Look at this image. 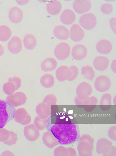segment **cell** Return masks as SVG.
<instances>
[{
    "mask_svg": "<svg viewBox=\"0 0 116 156\" xmlns=\"http://www.w3.org/2000/svg\"><path fill=\"white\" fill-rule=\"evenodd\" d=\"M50 130L61 145L73 143L78 137L77 126L73 124H55L51 127Z\"/></svg>",
    "mask_w": 116,
    "mask_h": 156,
    "instance_id": "6da1fadb",
    "label": "cell"
},
{
    "mask_svg": "<svg viewBox=\"0 0 116 156\" xmlns=\"http://www.w3.org/2000/svg\"><path fill=\"white\" fill-rule=\"evenodd\" d=\"M15 110L6 101L0 99V129L13 118Z\"/></svg>",
    "mask_w": 116,
    "mask_h": 156,
    "instance_id": "7a4b0ae2",
    "label": "cell"
},
{
    "mask_svg": "<svg viewBox=\"0 0 116 156\" xmlns=\"http://www.w3.org/2000/svg\"><path fill=\"white\" fill-rule=\"evenodd\" d=\"M27 100L26 95L21 91H18L12 95H8L6 98L7 102L14 107L25 104Z\"/></svg>",
    "mask_w": 116,
    "mask_h": 156,
    "instance_id": "3957f363",
    "label": "cell"
},
{
    "mask_svg": "<svg viewBox=\"0 0 116 156\" xmlns=\"http://www.w3.org/2000/svg\"><path fill=\"white\" fill-rule=\"evenodd\" d=\"M79 22L84 29L89 30L95 27L97 23V20L93 14L88 13L83 15L80 17Z\"/></svg>",
    "mask_w": 116,
    "mask_h": 156,
    "instance_id": "277c9868",
    "label": "cell"
},
{
    "mask_svg": "<svg viewBox=\"0 0 116 156\" xmlns=\"http://www.w3.org/2000/svg\"><path fill=\"white\" fill-rule=\"evenodd\" d=\"M70 48L69 44L65 42H61L58 44L54 50L55 56L59 60H64L69 56Z\"/></svg>",
    "mask_w": 116,
    "mask_h": 156,
    "instance_id": "5b68a950",
    "label": "cell"
},
{
    "mask_svg": "<svg viewBox=\"0 0 116 156\" xmlns=\"http://www.w3.org/2000/svg\"><path fill=\"white\" fill-rule=\"evenodd\" d=\"M13 118L15 122L23 125L29 124L31 120L29 113L23 107H20L15 110Z\"/></svg>",
    "mask_w": 116,
    "mask_h": 156,
    "instance_id": "8992f818",
    "label": "cell"
},
{
    "mask_svg": "<svg viewBox=\"0 0 116 156\" xmlns=\"http://www.w3.org/2000/svg\"><path fill=\"white\" fill-rule=\"evenodd\" d=\"M111 81L110 78L105 75H100L97 77L94 83L95 89L100 92L108 91L110 88Z\"/></svg>",
    "mask_w": 116,
    "mask_h": 156,
    "instance_id": "52a82bcc",
    "label": "cell"
},
{
    "mask_svg": "<svg viewBox=\"0 0 116 156\" xmlns=\"http://www.w3.org/2000/svg\"><path fill=\"white\" fill-rule=\"evenodd\" d=\"M92 88L91 85L86 82H83L79 84L77 87L76 93L77 98L83 100L88 97L91 93Z\"/></svg>",
    "mask_w": 116,
    "mask_h": 156,
    "instance_id": "ba28073f",
    "label": "cell"
},
{
    "mask_svg": "<svg viewBox=\"0 0 116 156\" xmlns=\"http://www.w3.org/2000/svg\"><path fill=\"white\" fill-rule=\"evenodd\" d=\"M90 1L87 0H75L72 3L74 10L77 13L83 14L89 11L91 8Z\"/></svg>",
    "mask_w": 116,
    "mask_h": 156,
    "instance_id": "9c48e42d",
    "label": "cell"
},
{
    "mask_svg": "<svg viewBox=\"0 0 116 156\" xmlns=\"http://www.w3.org/2000/svg\"><path fill=\"white\" fill-rule=\"evenodd\" d=\"M23 134L26 138L30 141L36 140L40 136L39 130L33 124H30L24 127Z\"/></svg>",
    "mask_w": 116,
    "mask_h": 156,
    "instance_id": "30bf717a",
    "label": "cell"
},
{
    "mask_svg": "<svg viewBox=\"0 0 116 156\" xmlns=\"http://www.w3.org/2000/svg\"><path fill=\"white\" fill-rule=\"evenodd\" d=\"M85 33L79 25L75 23L71 26L70 31L69 35L71 39L75 42H79L84 38Z\"/></svg>",
    "mask_w": 116,
    "mask_h": 156,
    "instance_id": "8fae6325",
    "label": "cell"
},
{
    "mask_svg": "<svg viewBox=\"0 0 116 156\" xmlns=\"http://www.w3.org/2000/svg\"><path fill=\"white\" fill-rule=\"evenodd\" d=\"M87 53L86 47L82 44L74 45L72 48L71 55L72 58L77 60H80L84 58Z\"/></svg>",
    "mask_w": 116,
    "mask_h": 156,
    "instance_id": "7c38bea8",
    "label": "cell"
},
{
    "mask_svg": "<svg viewBox=\"0 0 116 156\" xmlns=\"http://www.w3.org/2000/svg\"><path fill=\"white\" fill-rule=\"evenodd\" d=\"M7 47L9 51L12 54L19 53L22 47L21 39L17 36H13L8 42Z\"/></svg>",
    "mask_w": 116,
    "mask_h": 156,
    "instance_id": "4fadbf2b",
    "label": "cell"
},
{
    "mask_svg": "<svg viewBox=\"0 0 116 156\" xmlns=\"http://www.w3.org/2000/svg\"><path fill=\"white\" fill-rule=\"evenodd\" d=\"M57 80L61 82L69 79L72 75V72L67 66L62 65L58 68L55 72Z\"/></svg>",
    "mask_w": 116,
    "mask_h": 156,
    "instance_id": "5bb4252c",
    "label": "cell"
},
{
    "mask_svg": "<svg viewBox=\"0 0 116 156\" xmlns=\"http://www.w3.org/2000/svg\"><path fill=\"white\" fill-rule=\"evenodd\" d=\"M23 15L21 10L16 6L11 8L8 12V17L10 20L14 23H19L22 20Z\"/></svg>",
    "mask_w": 116,
    "mask_h": 156,
    "instance_id": "9a60e30c",
    "label": "cell"
},
{
    "mask_svg": "<svg viewBox=\"0 0 116 156\" xmlns=\"http://www.w3.org/2000/svg\"><path fill=\"white\" fill-rule=\"evenodd\" d=\"M96 49L100 53L106 54L109 53L112 49L111 42L106 39H103L99 41L96 44Z\"/></svg>",
    "mask_w": 116,
    "mask_h": 156,
    "instance_id": "2e32d148",
    "label": "cell"
},
{
    "mask_svg": "<svg viewBox=\"0 0 116 156\" xmlns=\"http://www.w3.org/2000/svg\"><path fill=\"white\" fill-rule=\"evenodd\" d=\"M51 107L43 103L38 104L36 107V112L41 119L48 118L51 113Z\"/></svg>",
    "mask_w": 116,
    "mask_h": 156,
    "instance_id": "e0dca14e",
    "label": "cell"
},
{
    "mask_svg": "<svg viewBox=\"0 0 116 156\" xmlns=\"http://www.w3.org/2000/svg\"><path fill=\"white\" fill-rule=\"evenodd\" d=\"M109 61L108 58L104 56H99L96 57L93 61L94 67L97 70L103 71L108 67Z\"/></svg>",
    "mask_w": 116,
    "mask_h": 156,
    "instance_id": "ac0fdd59",
    "label": "cell"
},
{
    "mask_svg": "<svg viewBox=\"0 0 116 156\" xmlns=\"http://www.w3.org/2000/svg\"><path fill=\"white\" fill-rule=\"evenodd\" d=\"M76 19V15L71 10L66 9L62 13L60 16L61 22L66 25H69L72 24Z\"/></svg>",
    "mask_w": 116,
    "mask_h": 156,
    "instance_id": "d6986e66",
    "label": "cell"
},
{
    "mask_svg": "<svg viewBox=\"0 0 116 156\" xmlns=\"http://www.w3.org/2000/svg\"><path fill=\"white\" fill-rule=\"evenodd\" d=\"M42 139L44 143L49 148H52L58 144V140L50 131L44 132Z\"/></svg>",
    "mask_w": 116,
    "mask_h": 156,
    "instance_id": "ffe728a7",
    "label": "cell"
},
{
    "mask_svg": "<svg viewBox=\"0 0 116 156\" xmlns=\"http://www.w3.org/2000/svg\"><path fill=\"white\" fill-rule=\"evenodd\" d=\"M54 35L60 40H66L69 36V31L67 28L63 25H58L54 27L53 30Z\"/></svg>",
    "mask_w": 116,
    "mask_h": 156,
    "instance_id": "44dd1931",
    "label": "cell"
},
{
    "mask_svg": "<svg viewBox=\"0 0 116 156\" xmlns=\"http://www.w3.org/2000/svg\"><path fill=\"white\" fill-rule=\"evenodd\" d=\"M57 60L52 57H48L44 60L41 64V70L44 72H50L54 70L57 67Z\"/></svg>",
    "mask_w": 116,
    "mask_h": 156,
    "instance_id": "7402d4cb",
    "label": "cell"
},
{
    "mask_svg": "<svg viewBox=\"0 0 116 156\" xmlns=\"http://www.w3.org/2000/svg\"><path fill=\"white\" fill-rule=\"evenodd\" d=\"M46 8L49 14L52 15H55L60 12L62 8V5L59 1L53 0L48 3Z\"/></svg>",
    "mask_w": 116,
    "mask_h": 156,
    "instance_id": "603a6c76",
    "label": "cell"
},
{
    "mask_svg": "<svg viewBox=\"0 0 116 156\" xmlns=\"http://www.w3.org/2000/svg\"><path fill=\"white\" fill-rule=\"evenodd\" d=\"M23 41L25 47L28 50L33 49L37 45L36 38L31 33H28L25 35Z\"/></svg>",
    "mask_w": 116,
    "mask_h": 156,
    "instance_id": "cb8c5ba5",
    "label": "cell"
},
{
    "mask_svg": "<svg viewBox=\"0 0 116 156\" xmlns=\"http://www.w3.org/2000/svg\"><path fill=\"white\" fill-rule=\"evenodd\" d=\"M40 81L43 86L46 88H50L53 86L55 83V79L52 74L46 73L41 77Z\"/></svg>",
    "mask_w": 116,
    "mask_h": 156,
    "instance_id": "d4e9b609",
    "label": "cell"
},
{
    "mask_svg": "<svg viewBox=\"0 0 116 156\" xmlns=\"http://www.w3.org/2000/svg\"><path fill=\"white\" fill-rule=\"evenodd\" d=\"M11 34V31L9 27L5 25L0 26V41H7L10 38Z\"/></svg>",
    "mask_w": 116,
    "mask_h": 156,
    "instance_id": "484cf974",
    "label": "cell"
},
{
    "mask_svg": "<svg viewBox=\"0 0 116 156\" xmlns=\"http://www.w3.org/2000/svg\"><path fill=\"white\" fill-rule=\"evenodd\" d=\"M81 74L85 78L89 81H92L95 76V72L93 69L89 65L82 67Z\"/></svg>",
    "mask_w": 116,
    "mask_h": 156,
    "instance_id": "4316f807",
    "label": "cell"
},
{
    "mask_svg": "<svg viewBox=\"0 0 116 156\" xmlns=\"http://www.w3.org/2000/svg\"><path fill=\"white\" fill-rule=\"evenodd\" d=\"M33 124L39 130H44L48 125V118L41 119L37 115L35 118Z\"/></svg>",
    "mask_w": 116,
    "mask_h": 156,
    "instance_id": "83f0119b",
    "label": "cell"
},
{
    "mask_svg": "<svg viewBox=\"0 0 116 156\" xmlns=\"http://www.w3.org/2000/svg\"><path fill=\"white\" fill-rule=\"evenodd\" d=\"M71 120L69 117L64 113H60L57 115L55 124H71Z\"/></svg>",
    "mask_w": 116,
    "mask_h": 156,
    "instance_id": "f1b7e54d",
    "label": "cell"
},
{
    "mask_svg": "<svg viewBox=\"0 0 116 156\" xmlns=\"http://www.w3.org/2000/svg\"><path fill=\"white\" fill-rule=\"evenodd\" d=\"M3 90L4 92L8 95L13 94L17 90L13 82L10 81H8L3 84Z\"/></svg>",
    "mask_w": 116,
    "mask_h": 156,
    "instance_id": "f546056e",
    "label": "cell"
},
{
    "mask_svg": "<svg viewBox=\"0 0 116 156\" xmlns=\"http://www.w3.org/2000/svg\"><path fill=\"white\" fill-rule=\"evenodd\" d=\"M57 100L56 96L53 94H49L44 98L42 103L51 107L52 105L56 104Z\"/></svg>",
    "mask_w": 116,
    "mask_h": 156,
    "instance_id": "4dcf8cb0",
    "label": "cell"
},
{
    "mask_svg": "<svg viewBox=\"0 0 116 156\" xmlns=\"http://www.w3.org/2000/svg\"><path fill=\"white\" fill-rule=\"evenodd\" d=\"M10 136L8 139L4 142V143L9 146H12L16 143L18 138L17 134L12 131H10Z\"/></svg>",
    "mask_w": 116,
    "mask_h": 156,
    "instance_id": "1f68e13d",
    "label": "cell"
},
{
    "mask_svg": "<svg viewBox=\"0 0 116 156\" xmlns=\"http://www.w3.org/2000/svg\"><path fill=\"white\" fill-rule=\"evenodd\" d=\"M113 9L112 4L106 3L103 4L101 7L100 10L101 12L106 14L108 15L111 13Z\"/></svg>",
    "mask_w": 116,
    "mask_h": 156,
    "instance_id": "d6a6232c",
    "label": "cell"
},
{
    "mask_svg": "<svg viewBox=\"0 0 116 156\" xmlns=\"http://www.w3.org/2000/svg\"><path fill=\"white\" fill-rule=\"evenodd\" d=\"M111 99L112 97L110 94L105 93L102 96L99 104L100 105H111Z\"/></svg>",
    "mask_w": 116,
    "mask_h": 156,
    "instance_id": "836d02e7",
    "label": "cell"
},
{
    "mask_svg": "<svg viewBox=\"0 0 116 156\" xmlns=\"http://www.w3.org/2000/svg\"><path fill=\"white\" fill-rule=\"evenodd\" d=\"M9 131L4 128L0 129V141L5 142L10 136Z\"/></svg>",
    "mask_w": 116,
    "mask_h": 156,
    "instance_id": "e575fe53",
    "label": "cell"
},
{
    "mask_svg": "<svg viewBox=\"0 0 116 156\" xmlns=\"http://www.w3.org/2000/svg\"><path fill=\"white\" fill-rule=\"evenodd\" d=\"M69 68L72 72V75L68 80L71 81L75 80L77 77L79 73V70L77 66L74 65L71 66Z\"/></svg>",
    "mask_w": 116,
    "mask_h": 156,
    "instance_id": "d590c367",
    "label": "cell"
},
{
    "mask_svg": "<svg viewBox=\"0 0 116 156\" xmlns=\"http://www.w3.org/2000/svg\"><path fill=\"white\" fill-rule=\"evenodd\" d=\"M8 81L13 82L15 85L17 90L19 89L21 86V78L16 76L10 77L8 79Z\"/></svg>",
    "mask_w": 116,
    "mask_h": 156,
    "instance_id": "8d00e7d4",
    "label": "cell"
},
{
    "mask_svg": "<svg viewBox=\"0 0 116 156\" xmlns=\"http://www.w3.org/2000/svg\"><path fill=\"white\" fill-rule=\"evenodd\" d=\"M74 101L76 105H88L90 102V97H88L84 100H81L76 96L75 98Z\"/></svg>",
    "mask_w": 116,
    "mask_h": 156,
    "instance_id": "74e56055",
    "label": "cell"
},
{
    "mask_svg": "<svg viewBox=\"0 0 116 156\" xmlns=\"http://www.w3.org/2000/svg\"><path fill=\"white\" fill-rule=\"evenodd\" d=\"M109 24L110 27L113 32L116 34V19L115 17L111 18L109 20Z\"/></svg>",
    "mask_w": 116,
    "mask_h": 156,
    "instance_id": "f35d334b",
    "label": "cell"
},
{
    "mask_svg": "<svg viewBox=\"0 0 116 156\" xmlns=\"http://www.w3.org/2000/svg\"><path fill=\"white\" fill-rule=\"evenodd\" d=\"M97 98L94 96L90 98V102L88 105H96L97 102Z\"/></svg>",
    "mask_w": 116,
    "mask_h": 156,
    "instance_id": "ab89813d",
    "label": "cell"
},
{
    "mask_svg": "<svg viewBox=\"0 0 116 156\" xmlns=\"http://www.w3.org/2000/svg\"><path fill=\"white\" fill-rule=\"evenodd\" d=\"M116 59L114 60L111 63V68L112 71L115 73H116Z\"/></svg>",
    "mask_w": 116,
    "mask_h": 156,
    "instance_id": "60d3db41",
    "label": "cell"
},
{
    "mask_svg": "<svg viewBox=\"0 0 116 156\" xmlns=\"http://www.w3.org/2000/svg\"><path fill=\"white\" fill-rule=\"evenodd\" d=\"M17 3L21 5H24L26 4L29 1V0H17Z\"/></svg>",
    "mask_w": 116,
    "mask_h": 156,
    "instance_id": "b9f144b4",
    "label": "cell"
},
{
    "mask_svg": "<svg viewBox=\"0 0 116 156\" xmlns=\"http://www.w3.org/2000/svg\"><path fill=\"white\" fill-rule=\"evenodd\" d=\"M4 52V48L2 45L0 44V56H1Z\"/></svg>",
    "mask_w": 116,
    "mask_h": 156,
    "instance_id": "7bdbcfd3",
    "label": "cell"
}]
</instances>
